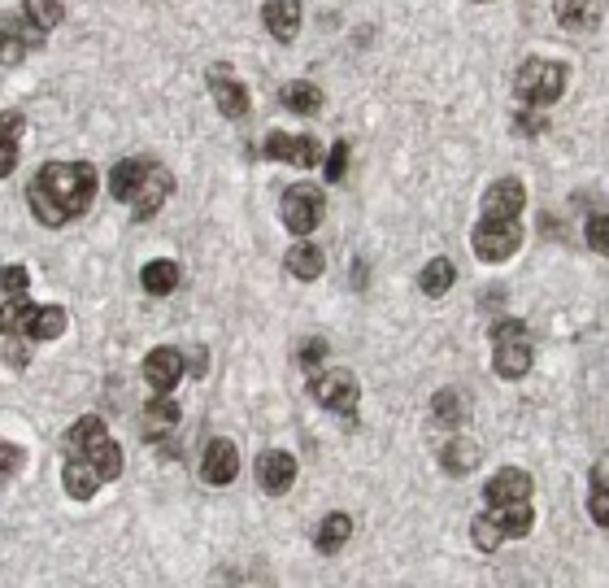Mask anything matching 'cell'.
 I'll use <instances>...</instances> for the list:
<instances>
[{
    "mask_svg": "<svg viewBox=\"0 0 609 588\" xmlns=\"http://www.w3.org/2000/svg\"><path fill=\"white\" fill-rule=\"evenodd\" d=\"M96 201V170L87 162H44L26 184V205L44 227L87 214Z\"/></svg>",
    "mask_w": 609,
    "mask_h": 588,
    "instance_id": "6da1fadb",
    "label": "cell"
},
{
    "mask_svg": "<svg viewBox=\"0 0 609 588\" xmlns=\"http://www.w3.org/2000/svg\"><path fill=\"white\" fill-rule=\"evenodd\" d=\"M109 192H114V201L131 205V214L144 223V219H153V214L166 205V197L175 192V179H170V170H166L162 162H153V157H127V162L114 166Z\"/></svg>",
    "mask_w": 609,
    "mask_h": 588,
    "instance_id": "7a4b0ae2",
    "label": "cell"
},
{
    "mask_svg": "<svg viewBox=\"0 0 609 588\" xmlns=\"http://www.w3.org/2000/svg\"><path fill=\"white\" fill-rule=\"evenodd\" d=\"M61 445H65V458H83V462H92V467L105 475V484L122 475V449H118V440L109 436L105 419L83 414V419L65 432V440H61Z\"/></svg>",
    "mask_w": 609,
    "mask_h": 588,
    "instance_id": "3957f363",
    "label": "cell"
},
{
    "mask_svg": "<svg viewBox=\"0 0 609 588\" xmlns=\"http://www.w3.org/2000/svg\"><path fill=\"white\" fill-rule=\"evenodd\" d=\"M566 61H549V57H527L514 74V96L523 105H536V109H549L562 101L566 92Z\"/></svg>",
    "mask_w": 609,
    "mask_h": 588,
    "instance_id": "277c9868",
    "label": "cell"
},
{
    "mask_svg": "<svg viewBox=\"0 0 609 588\" xmlns=\"http://www.w3.org/2000/svg\"><path fill=\"white\" fill-rule=\"evenodd\" d=\"M492 371L501 379H523L532 371V336L523 318H501L492 327Z\"/></svg>",
    "mask_w": 609,
    "mask_h": 588,
    "instance_id": "5b68a950",
    "label": "cell"
},
{
    "mask_svg": "<svg viewBox=\"0 0 609 588\" xmlns=\"http://www.w3.org/2000/svg\"><path fill=\"white\" fill-rule=\"evenodd\" d=\"M470 249L479 262H510L518 249H523V223L518 219H479L475 232H470Z\"/></svg>",
    "mask_w": 609,
    "mask_h": 588,
    "instance_id": "8992f818",
    "label": "cell"
},
{
    "mask_svg": "<svg viewBox=\"0 0 609 588\" xmlns=\"http://www.w3.org/2000/svg\"><path fill=\"white\" fill-rule=\"evenodd\" d=\"M309 397H313L322 410H331V414H339V419L357 423V401H361V388H357V375H353V371H344V366L318 371V375L309 379Z\"/></svg>",
    "mask_w": 609,
    "mask_h": 588,
    "instance_id": "52a82bcc",
    "label": "cell"
},
{
    "mask_svg": "<svg viewBox=\"0 0 609 588\" xmlns=\"http://www.w3.org/2000/svg\"><path fill=\"white\" fill-rule=\"evenodd\" d=\"M279 214H284V227H288L292 236H309V232L322 223L326 201H322V192H318L313 184H292V188L284 192V201H279Z\"/></svg>",
    "mask_w": 609,
    "mask_h": 588,
    "instance_id": "ba28073f",
    "label": "cell"
},
{
    "mask_svg": "<svg viewBox=\"0 0 609 588\" xmlns=\"http://www.w3.org/2000/svg\"><path fill=\"white\" fill-rule=\"evenodd\" d=\"M262 157H271V162H292V166H318L322 162V144L313 140V136H288V131H271L266 136V144H262Z\"/></svg>",
    "mask_w": 609,
    "mask_h": 588,
    "instance_id": "9c48e42d",
    "label": "cell"
},
{
    "mask_svg": "<svg viewBox=\"0 0 609 588\" xmlns=\"http://www.w3.org/2000/svg\"><path fill=\"white\" fill-rule=\"evenodd\" d=\"M65 322H70V318H65L61 305H31V301H26V305L17 309V318L4 322V327H17V331L31 336V340H57V336L65 331Z\"/></svg>",
    "mask_w": 609,
    "mask_h": 588,
    "instance_id": "30bf717a",
    "label": "cell"
},
{
    "mask_svg": "<svg viewBox=\"0 0 609 588\" xmlns=\"http://www.w3.org/2000/svg\"><path fill=\"white\" fill-rule=\"evenodd\" d=\"M532 493H536V484H532V475L518 471V467H505V471H497V475L483 484V502H488V506H518V502H532Z\"/></svg>",
    "mask_w": 609,
    "mask_h": 588,
    "instance_id": "8fae6325",
    "label": "cell"
},
{
    "mask_svg": "<svg viewBox=\"0 0 609 588\" xmlns=\"http://www.w3.org/2000/svg\"><path fill=\"white\" fill-rule=\"evenodd\" d=\"M523 205H527V188H523V179H514V175L497 179V184L483 192V201H479V210H483L488 219H518Z\"/></svg>",
    "mask_w": 609,
    "mask_h": 588,
    "instance_id": "7c38bea8",
    "label": "cell"
},
{
    "mask_svg": "<svg viewBox=\"0 0 609 588\" xmlns=\"http://www.w3.org/2000/svg\"><path fill=\"white\" fill-rule=\"evenodd\" d=\"M553 17L571 35H593L606 17V0H553Z\"/></svg>",
    "mask_w": 609,
    "mask_h": 588,
    "instance_id": "4fadbf2b",
    "label": "cell"
},
{
    "mask_svg": "<svg viewBox=\"0 0 609 588\" xmlns=\"http://www.w3.org/2000/svg\"><path fill=\"white\" fill-rule=\"evenodd\" d=\"M210 92H214L223 118H244L249 114V92L227 66H210Z\"/></svg>",
    "mask_w": 609,
    "mask_h": 588,
    "instance_id": "5bb4252c",
    "label": "cell"
},
{
    "mask_svg": "<svg viewBox=\"0 0 609 588\" xmlns=\"http://www.w3.org/2000/svg\"><path fill=\"white\" fill-rule=\"evenodd\" d=\"M188 371V357L179 353V349H153L148 357H144V379H148V388L153 392H170L175 384H179V375Z\"/></svg>",
    "mask_w": 609,
    "mask_h": 588,
    "instance_id": "9a60e30c",
    "label": "cell"
},
{
    "mask_svg": "<svg viewBox=\"0 0 609 588\" xmlns=\"http://www.w3.org/2000/svg\"><path fill=\"white\" fill-rule=\"evenodd\" d=\"M201 475H205V484H214V489H223V484H231L236 475H240V454H236V445L231 440H210L205 445V458H201Z\"/></svg>",
    "mask_w": 609,
    "mask_h": 588,
    "instance_id": "2e32d148",
    "label": "cell"
},
{
    "mask_svg": "<svg viewBox=\"0 0 609 588\" xmlns=\"http://www.w3.org/2000/svg\"><path fill=\"white\" fill-rule=\"evenodd\" d=\"M292 480H297V458L288 449H271V454L258 458V484L271 497H284L292 489Z\"/></svg>",
    "mask_w": 609,
    "mask_h": 588,
    "instance_id": "e0dca14e",
    "label": "cell"
},
{
    "mask_svg": "<svg viewBox=\"0 0 609 588\" xmlns=\"http://www.w3.org/2000/svg\"><path fill=\"white\" fill-rule=\"evenodd\" d=\"M262 22L279 44H292L301 31V0H266L262 4Z\"/></svg>",
    "mask_w": 609,
    "mask_h": 588,
    "instance_id": "ac0fdd59",
    "label": "cell"
},
{
    "mask_svg": "<svg viewBox=\"0 0 609 588\" xmlns=\"http://www.w3.org/2000/svg\"><path fill=\"white\" fill-rule=\"evenodd\" d=\"M61 22V0H26L22 4V35L26 44H44V35Z\"/></svg>",
    "mask_w": 609,
    "mask_h": 588,
    "instance_id": "d6986e66",
    "label": "cell"
},
{
    "mask_svg": "<svg viewBox=\"0 0 609 588\" xmlns=\"http://www.w3.org/2000/svg\"><path fill=\"white\" fill-rule=\"evenodd\" d=\"M61 484H65V493H70L74 502H87V497L105 484V475H100L92 462H83V458H65V467H61Z\"/></svg>",
    "mask_w": 609,
    "mask_h": 588,
    "instance_id": "ffe728a7",
    "label": "cell"
},
{
    "mask_svg": "<svg viewBox=\"0 0 609 588\" xmlns=\"http://www.w3.org/2000/svg\"><path fill=\"white\" fill-rule=\"evenodd\" d=\"M284 267H288V275H297L301 284H309V280H318V275H322L326 258H322V249H318V245H309V240L301 236V240H297V245L288 249Z\"/></svg>",
    "mask_w": 609,
    "mask_h": 588,
    "instance_id": "44dd1931",
    "label": "cell"
},
{
    "mask_svg": "<svg viewBox=\"0 0 609 588\" xmlns=\"http://www.w3.org/2000/svg\"><path fill=\"white\" fill-rule=\"evenodd\" d=\"M348 537H353V519L348 515H326L318 524V532H313V550L331 558V554H339L348 545Z\"/></svg>",
    "mask_w": 609,
    "mask_h": 588,
    "instance_id": "7402d4cb",
    "label": "cell"
},
{
    "mask_svg": "<svg viewBox=\"0 0 609 588\" xmlns=\"http://www.w3.org/2000/svg\"><path fill=\"white\" fill-rule=\"evenodd\" d=\"M440 467H444L449 475H470V471L479 467V445H475V440H466V436L449 440V445H444V454H440Z\"/></svg>",
    "mask_w": 609,
    "mask_h": 588,
    "instance_id": "603a6c76",
    "label": "cell"
},
{
    "mask_svg": "<svg viewBox=\"0 0 609 588\" xmlns=\"http://www.w3.org/2000/svg\"><path fill=\"white\" fill-rule=\"evenodd\" d=\"M279 101H284L288 114H318L322 109V92L313 83H301V79L297 83H284L279 87Z\"/></svg>",
    "mask_w": 609,
    "mask_h": 588,
    "instance_id": "cb8c5ba5",
    "label": "cell"
},
{
    "mask_svg": "<svg viewBox=\"0 0 609 588\" xmlns=\"http://www.w3.org/2000/svg\"><path fill=\"white\" fill-rule=\"evenodd\" d=\"M431 410H435L440 427H449V432H457V427L466 423V401H462L457 388H440V392L431 397Z\"/></svg>",
    "mask_w": 609,
    "mask_h": 588,
    "instance_id": "d4e9b609",
    "label": "cell"
},
{
    "mask_svg": "<svg viewBox=\"0 0 609 588\" xmlns=\"http://www.w3.org/2000/svg\"><path fill=\"white\" fill-rule=\"evenodd\" d=\"M140 284H144V293L148 296H170L179 289V267H175V262H148V267L140 271Z\"/></svg>",
    "mask_w": 609,
    "mask_h": 588,
    "instance_id": "484cf974",
    "label": "cell"
},
{
    "mask_svg": "<svg viewBox=\"0 0 609 588\" xmlns=\"http://www.w3.org/2000/svg\"><path fill=\"white\" fill-rule=\"evenodd\" d=\"M453 280H457V267L449 262V258H435V262H427L422 267V275H418V289L427 296H444L453 289Z\"/></svg>",
    "mask_w": 609,
    "mask_h": 588,
    "instance_id": "4316f807",
    "label": "cell"
},
{
    "mask_svg": "<svg viewBox=\"0 0 609 588\" xmlns=\"http://www.w3.org/2000/svg\"><path fill=\"white\" fill-rule=\"evenodd\" d=\"M144 423H148V432H170V427L179 423L175 397H170V392H157V397L144 405Z\"/></svg>",
    "mask_w": 609,
    "mask_h": 588,
    "instance_id": "83f0119b",
    "label": "cell"
},
{
    "mask_svg": "<svg viewBox=\"0 0 609 588\" xmlns=\"http://www.w3.org/2000/svg\"><path fill=\"white\" fill-rule=\"evenodd\" d=\"M22 305H26V271L4 267V322H13Z\"/></svg>",
    "mask_w": 609,
    "mask_h": 588,
    "instance_id": "f1b7e54d",
    "label": "cell"
},
{
    "mask_svg": "<svg viewBox=\"0 0 609 588\" xmlns=\"http://www.w3.org/2000/svg\"><path fill=\"white\" fill-rule=\"evenodd\" d=\"M470 537H475V545L483 550V554H492V550H501V541H505V532L497 528V519L483 510V515H475V524H470Z\"/></svg>",
    "mask_w": 609,
    "mask_h": 588,
    "instance_id": "f546056e",
    "label": "cell"
},
{
    "mask_svg": "<svg viewBox=\"0 0 609 588\" xmlns=\"http://www.w3.org/2000/svg\"><path fill=\"white\" fill-rule=\"evenodd\" d=\"M584 240H588V249H597V254H606L609 258V210H601V214H593V219H588Z\"/></svg>",
    "mask_w": 609,
    "mask_h": 588,
    "instance_id": "4dcf8cb0",
    "label": "cell"
},
{
    "mask_svg": "<svg viewBox=\"0 0 609 588\" xmlns=\"http://www.w3.org/2000/svg\"><path fill=\"white\" fill-rule=\"evenodd\" d=\"M514 131H518V136H545V131H549V118H545V109H536V105L518 109V118H514Z\"/></svg>",
    "mask_w": 609,
    "mask_h": 588,
    "instance_id": "1f68e13d",
    "label": "cell"
},
{
    "mask_svg": "<svg viewBox=\"0 0 609 588\" xmlns=\"http://www.w3.org/2000/svg\"><path fill=\"white\" fill-rule=\"evenodd\" d=\"M588 515L601 524V528H609V489H593V497H588Z\"/></svg>",
    "mask_w": 609,
    "mask_h": 588,
    "instance_id": "d6a6232c",
    "label": "cell"
},
{
    "mask_svg": "<svg viewBox=\"0 0 609 588\" xmlns=\"http://www.w3.org/2000/svg\"><path fill=\"white\" fill-rule=\"evenodd\" d=\"M344 166H348V144L339 140V144H335V153L326 157V179H331V184H339V179H344Z\"/></svg>",
    "mask_w": 609,
    "mask_h": 588,
    "instance_id": "836d02e7",
    "label": "cell"
},
{
    "mask_svg": "<svg viewBox=\"0 0 609 588\" xmlns=\"http://www.w3.org/2000/svg\"><path fill=\"white\" fill-rule=\"evenodd\" d=\"M297 357H301V366H318V362L326 357V340H322V336H313V340H304L301 349H297Z\"/></svg>",
    "mask_w": 609,
    "mask_h": 588,
    "instance_id": "e575fe53",
    "label": "cell"
},
{
    "mask_svg": "<svg viewBox=\"0 0 609 588\" xmlns=\"http://www.w3.org/2000/svg\"><path fill=\"white\" fill-rule=\"evenodd\" d=\"M0 454H4V484H13V475H17V462H22V449L4 440V449H0Z\"/></svg>",
    "mask_w": 609,
    "mask_h": 588,
    "instance_id": "d590c367",
    "label": "cell"
},
{
    "mask_svg": "<svg viewBox=\"0 0 609 588\" xmlns=\"http://www.w3.org/2000/svg\"><path fill=\"white\" fill-rule=\"evenodd\" d=\"M22 136V118H17V109H4V140H17Z\"/></svg>",
    "mask_w": 609,
    "mask_h": 588,
    "instance_id": "8d00e7d4",
    "label": "cell"
},
{
    "mask_svg": "<svg viewBox=\"0 0 609 588\" xmlns=\"http://www.w3.org/2000/svg\"><path fill=\"white\" fill-rule=\"evenodd\" d=\"M205 366H210L205 349H192V353H188V371H192V375H205Z\"/></svg>",
    "mask_w": 609,
    "mask_h": 588,
    "instance_id": "74e56055",
    "label": "cell"
}]
</instances>
